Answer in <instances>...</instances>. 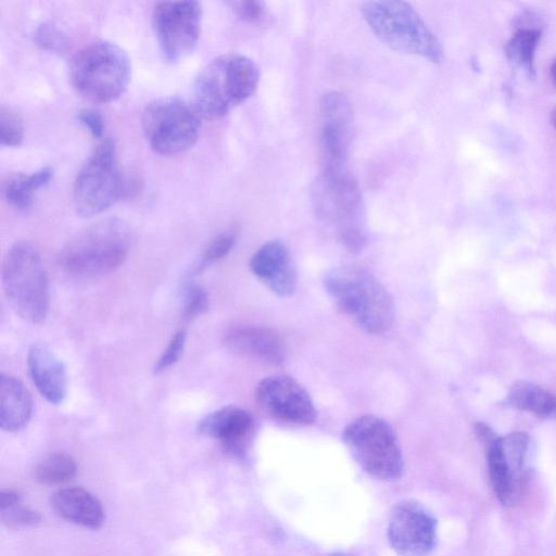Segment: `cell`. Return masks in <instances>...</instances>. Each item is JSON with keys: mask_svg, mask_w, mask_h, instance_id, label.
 Returning a JSON list of instances; mask_svg holds the SVG:
<instances>
[{"mask_svg": "<svg viewBox=\"0 0 556 556\" xmlns=\"http://www.w3.org/2000/svg\"><path fill=\"white\" fill-rule=\"evenodd\" d=\"M208 308L206 291L198 285H188L182 295V319L190 321L201 316Z\"/></svg>", "mask_w": 556, "mask_h": 556, "instance_id": "30", "label": "cell"}, {"mask_svg": "<svg viewBox=\"0 0 556 556\" xmlns=\"http://www.w3.org/2000/svg\"><path fill=\"white\" fill-rule=\"evenodd\" d=\"M237 233L235 230H226L216 236L205 249L200 263L195 267V271H201L208 265L225 257L232 249L236 242Z\"/></svg>", "mask_w": 556, "mask_h": 556, "instance_id": "29", "label": "cell"}, {"mask_svg": "<svg viewBox=\"0 0 556 556\" xmlns=\"http://www.w3.org/2000/svg\"><path fill=\"white\" fill-rule=\"evenodd\" d=\"M35 43L42 50L51 53H65L68 48L66 33L56 23L42 22L34 33Z\"/></svg>", "mask_w": 556, "mask_h": 556, "instance_id": "27", "label": "cell"}, {"mask_svg": "<svg viewBox=\"0 0 556 556\" xmlns=\"http://www.w3.org/2000/svg\"><path fill=\"white\" fill-rule=\"evenodd\" d=\"M200 116L194 104L178 97H164L144 108L141 125L151 149L173 155L194 146L201 128Z\"/></svg>", "mask_w": 556, "mask_h": 556, "instance_id": "10", "label": "cell"}, {"mask_svg": "<svg viewBox=\"0 0 556 556\" xmlns=\"http://www.w3.org/2000/svg\"><path fill=\"white\" fill-rule=\"evenodd\" d=\"M186 332H176L154 365V372L161 374L172 367L181 356L186 345Z\"/></svg>", "mask_w": 556, "mask_h": 556, "instance_id": "32", "label": "cell"}, {"mask_svg": "<svg viewBox=\"0 0 556 556\" xmlns=\"http://www.w3.org/2000/svg\"><path fill=\"white\" fill-rule=\"evenodd\" d=\"M319 111L323 166L348 164L353 124L349 99L339 91L327 92L320 99Z\"/></svg>", "mask_w": 556, "mask_h": 556, "instance_id": "14", "label": "cell"}, {"mask_svg": "<svg viewBox=\"0 0 556 556\" xmlns=\"http://www.w3.org/2000/svg\"><path fill=\"white\" fill-rule=\"evenodd\" d=\"M253 274L275 294L287 298L296 288L298 274L289 250L279 240L264 243L251 257Z\"/></svg>", "mask_w": 556, "mask_h": 556, "instance_id": "16", "label": "cell"}, {"mask_svg": "<svg viewBox=\"0 0 556 556\" xmlns=\"http://www.w3.org/2000/svg\"><path fill=\"white\" fill-rule=\"evenodd\" d=\"M54 510L64 519L90 529L102 527L105 514L101 502L83 488H64L52 497Z\"/></svg>", "mask_w": 556, "mask_h": 556, "instance_id": "19", "label": "cell"}, {"mask_svg": "<svg viewBox=\"0 0 556 556\" xmlns=\"http://www.w3.org/2000/svg\"><path fill=\"white\" fill-rule=\"evenodd\" d=\"M388 539L400 556H429L437 544V519L417 501L403 500L391 510Z\"/></svg>", "mask_w": 556, "mask_h": 556, "instance_id": "12", "label": "cell"}, {"mask_svg": "<svg viewBox=\"0 0 556 556\" xmlns=\"http://www.w3.org/2000/svg\"><path fill=\"white\" fill-rule=\"evenodd\" d=\"M229 5L237 16L248 23H257L264 14V7L260 1H232Z\"/></svg>", "mask_w": 556, "mask_h": 556, "instance_id": "33", "label": "cell"}, {"mask_svg": "<svg viewBox=\"0 0 556 556\" xmlns=\"http://www.w3.org/2000/svg\"><path fill=\"white\" fill-rule=\"evenodd\" d=\"M502 444L515 490L520 496L529 472V437L525 432L516 431L502 438Z\"/></svg>", "mask_w": 556, "mask_h": 556, "instance_id": "24", "label": "cell"}, {"mask_svg": "<svg viewBox=\"0 0 556 556\" xmlns=\"http://www.w3.org/2000/svg\"><path fill=\"white\" fill-rule=\"evenodd\" d=\"M125 190L115 143L105 139L93 150L76 177L74 208L81 217L97 216L111 207Z\"/></svg>", "mask_w": 556, "mask_h": 556, "instance_id": "9", "label": "cell"}, {"mask_svg": "<svg viewBox=\"0 0 556 556\" xmlns=\"http://www.w3.org/2000/svg\"><path fill=\"white\" fill-rule=\"evenodd\" d=\"M362 13L376 37L393 50L422 56L433 63L443 59V50L418 12L397 0L367 1Z\"/></svg>", "mask_w": 556, "mask_h": 556, "instance_id": "6", "label": "cell"}, {"mask_svg": "<svg viewBox=\"0 0 556 556\" xmlns=\"http://www.w3.org/2000/svg\"><path fill=\"white\" fill-rule=\"evenodd\" d=\"M131 77L130 59L118 45L96 40L81 48L72 59L70 78L83 98L94 103L117 100Z\"/></svg>", "mask_w": 556, "mask_h": 556, "instance_id": "5", "label": "cell"}, {"mask_svg": "<svg viewBox=\"0 0 556 556\" xmlns=\"http://www.w3.org/2000/svg\"><path fill=\"white\" fill-rule=\"evenodd\" d=\"M485 448L488 472L493 492L502 505H511L519 496L506 463L502 438L497 437Z\"/></svg>", "mask_w": 556, "mask_h": 556, "instance_id": "22", "label": "cell"}, {"mask_svg": "<svg viewBox=\"0 0 556 556\" xmlns=\"http://www.w3.org/2000/svg\"><path fill=\"white\" fill-rule=\"evenodd\" d=\"M551 74H552L553 81L556 86V60L552 64Z\"/></svg>", "mask_w": 556, "mask_h": 556, "instance_id": "36", "label": "cell"}, {"mask_svg": "<svg viewBox=\"0 0 556 556\" xmlns=\"http://www.w3.org/2000/svg\"><path fill=\"white\" fill-rule=\"evenodd\" d=\"M52 177L53 169L48 166L30 174H10L2 182L3 197L14 208L27 210L33 205L37 191L47 186Z\"/></svg>", "mask_w": 556, "mask_h": 556, "instance_id": "21", "label": "cell"}, {"mask_svg": "<svg viewBox=\"0 0 556 556\" xmlns=\"http://www.w3.org/2000/svg\"><path fill=\"white\" fill-rule=\"evenodd\" d=\"M260 80L257 65L240 53H225L211 60L193 83V104L205 118L227 115L248 100Z\"/></svg>", "mask_w": 556, "mask_h": 556, "instance_id": "2", "label": "cell"}, {"mask_svg": "<svg viewBox=\"0 0 556 556\" xmlns=\"http://www.w3.org/2000/svg\"><path fill=\"white\" fill-rule=\"evenodd\" d=\"M130 230L118 218L99 220L74 236L61 250L60 266L80 278H93L117 269L127 257Z\"/></svg>", "mask_w": 556, "mask_h": 556, "instance_id": "4", "label": "cell"}, {"mask_svg": "<svg viewBox=\"0 0 556 556\" xmlns=\"http://www.w3.org/2000/svg\"><path fill=\"white\" fill-rule=\"evenodd\" d=\"M511 406L540 417H556V397L545 389L528 381L514 383L507 394Z\"/></svg>", "mask_w": 556, "mask_h": 556, "instance_id": "23", "label": "cell"}, {"mask_svg": "<svg viewBox=\"0 0 556 556\" xmlns=\"http://www.w3.org/2000/svg\"><path fill=\"white\" fill-rule=\"evenodd\" d=\"M329 556H348V555H345L343 553H333V554H331Z\"/></svg>", "mask_w": 556, "mask_h": 556, "instance_id": "38", "label": "cell"}, {"mask_svg": "<svg viewBox=\"0 0 556 556\" xmlns=\"http://www.w3.org/2000/svg\"><path fill=\"white\" fill-rule=\"evenodd\" d=\"M2 286L13 311L31 324L49 312V281L38 250L27 241L15 242L2 263Z\"/></svg>", "mask_w": 556, "mask_h": 556, "instance_id": "7", "label": "cell"}, {"mask_svg": "<svg viewBox=\"0 0 556 556\" xmlns=\"http://www.w3.org/2000/svg\"><path fill=\"white\" fill-rule=\"evenodd\" d=\"M313 201L317 215L333 228L348 251L358 253L366 247L361 189L348 165L323 166Z\"/></svg>", "mask_w": 556, "mask_h": 556, "instance_id": "3", "label": "cell"}, {"mask_svg": "<svg viewBox=\"0 0 556 556\" xmlns=\"http://www.w3.org/2000/svg\"><path fill=\"white\" fill-rule=\"evenodd\" d=\"M78 119L94 138H101L103 136L105 125L99 112L92 109H84L79 111Z\"/></svg>", "mask_w": 556, "mask_h": 556, "instance_id": "34", "label": "cell"}, {"mask_svg": "<svg viewBox=\"0 0 556 556\" xmlns=\"http://www.w3.org/2000/svg\"><path fill=\"white\" fill-rule=\"evenodd\" d=\"M551 119L554 128L556 129V109L552 112Z\"/></svg>", "mask_w": 556, "mask_h": 556, "instance_id": "37", "label": "cell"}, {"mask_svg": "<svg viewBox=\"0 0 556 556\" xmlns=\"http://www.w3.org/2000/svg\"><path fill=\"white\" fill-rule=\"evenodd\" d=\"M260 406L271 417L295 425H311L317 410L308 392L294 379L275 375L264 378L256 387Z\"/></svg>", "mask_w": 556, "mask_h": 556, "instance_id": "13", "label": "cell"}, {"mask_svg": "<svg viewBox=\"0 0 556 556\" xmlns=\"http://www.w3.org/2000/svg\"><path fill=\"white\" fill-rule=\"evenodd\" d=\"M25 135L24 122L20 113L11 106L0 108V141L4 147H18Z\"/></svg>", "mask_w": 556, "mask_h": 556, "instance_id": "28", "label": "cell"}, {"mask_svg": "<svg viewBox=\"0 0 556 556\" xmlns=\"http://www.w3.org/2000/svg\"><path fill=\"white\" fill-rule=\"evenodd\" d=\"M475 431H476L478 439L485 446L497 438V435L494 433V431L488 425H485L483 422L476 424Z\"/></svg>", "mask_w": 556, "mask_h": 556, "instance_id": "35", "label": "cell"}, {"mask_svg": "<svg viewBox=\"0 0 556 556\" xmlns=\"http://www.w3.org/2000/svg\"><path fill=\"white\" fill-rule=\"evenodd\" d=\"M225 344L235 353L253 361L278 365L285 358L281 339L273 330L254 326L230 329Z\"/></svg>", "mask_w": 556, "mask_h": 556, "instance_id": "18", "label": "cell"}, {"mask_svg": "<svg viewBox=\"0 0 556 556\" xmlns=\"http://www.w3.org/2000/svg\"><path fill=\"white\" fill-rule=\"evenodd\" d=\"M33 400L26 387L15 377L0 378V426L7 432L22 430L30 420Z\"/></svg>", "mask_w": 556, "mask_h": 556, "instance_id": "20", "label": "cell"}, {"mask_svg": "<svg viewBox=\"0 0 556 556\" xmlns=\"http://www.w3.org/2000/svg\"><path fill=\"white\" fill-rule=\"evenodd\" d=\"M1 519L10 527L33 526L41 520L38 511L21 505V502L0 508Z\"/></svg>", "mask_w": 556, "mask_h": 556, "instance_id": "31", "label": "cell"}, {"mask_svg": "<svg viewBox=\"0 0 556 556\" xmlns=\"http://www.w3.org/2000/svg\"><path fill=\"white\" fill-rule=\"evenodd\" d=\"M202 21L198 1H162L152 12V25L163 56L176 62L197 46Z\"/></svg>", "mask_w": 556, "mask_h": 556, "instance_id": "11", "label": "cell"}, {"mask_svg": "<svg viewBox=\"0 0 556 556\" xmlns=\"http://www.w3.org/2000/svg\"><path fill=\"white\" fill-rule=\"evenodd\" d=\"M324 286L337 307L365 331L380 334L394 320V305L387 289L369 271L344 265L330 269Z\"/></svg>", "mask_w": 556, "mask_h": 556, "instance_id": "1", "label": "cell"}, {"mask_svg": "<svg viewBox=\"0 0 556 556\" xmlns=\"http://www.w3.org/2000/svg\"><path fill=\"white\" fill-rule=\"evenodd\" d=\"M77 465L66 453H53L46 456L36 468V479L46 485H62L76 476Z\"/></svg>", "mask_w": 556, "mask_h": 556, "instance_id": "26", "label": "cell"}, {"mask_svg": "<svg viewBox=\"0 0 556 556\" xmlns=\"http://www.w3.org/2000/svg\"><path fill=\"white\" fill-rule=\"evenodd\" d=\"M342 438L355 462L371 477L382 481L402 477V450L395 431L384 419L359 416L344 428Z\"/></svg>", "mask_w": 556, "mask_h": 556, "instance_id": "8", "label": "cell"}, {"mask_svg": "<svg viewBox=\"0 0 556 556\" xmlns=\"http://www.w3.org/2000/svg\"><path fill=\"white\" fill-rule=\"evenodd\" d=\"M27 367L39 393L51 404L63 403L67 375L62 361L43 343H34L27 353Z\"/></svg>", "mask_w": 556, "mask_h": 556, "instance_id": "17", "label": "cell"}, {"mask_svg": "<svg viewBox=\"0 0 556 556\" xmlns=\"http://www.w3.org/2000/svg\"><path fill=\"white\" fill-rule=\"evenodd\" d=\"M540 38L541 30L538 28H519L505 46L507 59L523 68L528 74H533L535 51Z\"/></svg>", "mask_w": 556, "mask_h": 556, "instance_id": "25", "label": "cell"}, {"mask_svg": "<svg viewBox=\"0 0 556 556\" xmlns=\"http://www.w3.org/2000/svg\"><path fill=\"white\" fill-rule=\"evenodd\" d=\"M198 431L220 442L233 457L242 458L254 433V420L249 412L235 405L220 407L200 420Z\"/></svg>", "mask_w": 556, "mask_h": 556, "instance_id": "15", "label": "cell"}]
</instances>
